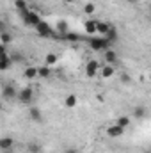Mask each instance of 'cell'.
I'll list each match as a JSON object with an SVG mask.
<instances>
[{"label": "cell", "mask_w": 151, "mask_h": 153, "mask_svg": "<svg viewBox=\"0 0 151 153\" xmlns=\"http://www.w3.org/2000/svg\"><path fill=\"white\" fill-rule=\"evenodd\" d=\"M32 96H34V91H32L30 87H23V89H20L18 94H16V98H18L23 105H29V103L32 102Z\"/></svg>", "instance_id": "6da1fadb"}, {"label": "cell", "mask_w": 151, "mask_h": 153, "mask_svg": "<svg viewBox=\"0 0 151 153\" xmlns=\"http://www.w3.org/2000/svg\"><path fill=\"white\" fill-rule=\"evenodd\" d=\"M34 29H36L38 36H41V38H50V36H52V27H50L46 22H43V20L39 22Z\"/></svg>", "instance_id": "7a4b0ae2"}, {"label": "cell", "mask_w": 151, "mask_h": 153, "mask_svg": "<svg viewBox=\"0 0 151 153\" xmlns=\"http://www.w3.org/2000/svg\"><path fill=\"white\" fill-rule=\"evenodd\" d=\"M23 14V22L27 23V25H30V27H36L39 22H41V18H39V14L36 13H30V11H25V13H21Z\"/></svg>", "instance_id": "3957f363"}, {"label": "cell", "mask_w": 151, "mask_h": 153, "mask_svg": "<svg viewBox=\"0 0 151 153\" xmlns=\"http://www.w3.org/2000/svg\"><path fill=\"white\" fill-rule=\"evenodd\" d=\"M29 117L32 123H43V112L39 107H30L29 109Z\"/></svg>", "instance_id": "277c9868"}, {"label": "cell", "mask_w": 151, "mask_h": 153, "mask_svg": "<svg viewBox=\"0 0 151 153\" xmlns=\"http://www.w3.org/2000/svg\"><path fill=\"white\" fill-rule=\"evenodd\" d=\"M98 62L96 61H89L87 62V66H85V75H87V78H94V76L98 75Z\"/></svg>", "instance_id": "5b68a950"}, {"label": "cell", "mask_w": 151, "mask_h": 153, "mask_svg": "<svg viewBox=\"0 0 151 153\" xmlns=\"http://www.w3.org/2000/svg\"><path fill=\"white\" fill-rule=\"evenodd\" d=\"M14 148V139L5 135V137H0V152H5V150H13Z\"/></svg>", "instance_id": "8992f818"}, {"label": "cell", "mask_w": 151, "mask_h": 153, "mask_svg": "<svg viewBox=\"0 0 151 153\" xmlns=\"http://www.w3.org/2000/svg\"><path fill=\"white\" fill-rule=\"evenodd\" d=\"M123 134H124V128L119 126V125H112V126L107 128V135L109 137H121Z\"/></svg>", "instance_id": "52a82bcc"}, {"label": "cell", "mask_w": 151, "mask_h": 153, "mask_svg": "<svg viewBox=\"0 0 151 153\" xmlns=\"http://www.w3.org/2000/svg\"><path fill=\"white\" fill-rule=\"evenodd\" d=\"M11 66H13V62H11V59H9V53L0 55V71H7Z\"/></svg>", "instance_id": "ba28073f"}, {"label": "cell", "mask_w": 151, "mask_h": 153, "mask_svg": "<svg viewBox=\"0 0 151 153\" xmlns=\"http://www.w3.org/2000/svg\"><path fill=\"white\" fill-rule=\"evenodd\" d=\"M91 46L94 50H103V48H109V41L107 39H93L91 41Z\"/></svg>", "instance_id": "9c48e42d"}, {"label": "cell", "mask_w": 151, "mask_h": 153, "mask_svg": "<svg viewBox=\"0 0 151 153\" xmlns=\"http://www.w3.org/2000/svg\"><path fill=\"white\" fill-rule=\"evenodd\" d=\"M16 94H18V91H16L13 85H5L4 91H2V96H4V98H9V100L16 98Z\"/></svg>", "instance_id": "30bf717a"}, {"label": "cell", "mask_w": 151, "mask_h": 153, "mask_svg": "<svg viewBox=\"0 0 151 153\" xmlns=\"http://www.w3.org/2000/svg\"><path fill=\"white\" fill-rule=\"evenodd\" d=\"M148 116V109L144 107V105H137L135 109H133V117H137V119H144Z\"/></svg>", "instance_id": "8fae6325"}, {"label": "cell", "mask_w": 151, "mask_h": 153, "mask_svg": "<svg viewBox=\"0 0 151 153\" xmlns=\"http://www.w3.org/2000/svg\"><path fill=\"white\" fill-rule=\"evenodd\" d=\"M96 20H87L85 23H84V29H85V32L87 34H96Z\"/></svg>", "instance_id": "7c38bea8"}, {"label": "cell", "mask_w": 151, "mask_h": 153, "mask_svg": "<svg viewBox=\"0 0 151 153\" xmlns=\"http://www.w3.org/2000/svg\"><path fill=\"white\" fill-rule=\"evenodd\" d=\"M105 61H107L109 64H115V62H117V53H115L114 50H110V48H107V50H105Z\"/></svg>", "instance_id": "4fadbf2b"}, {"label": "cell", "mask_w": 151, "mask_h": 153, "mask_svg": "<svg viewBox=\"0 0 151 153\" xmlns=\"http://www.w3.org/2000/svg\"><path fill=\"white\" fill-rule=\"evenodd\" d=\"M50 75H52L50 66H39V68H38V76H39V78H48Z\"/></svg>", "instance_id": "5bb4252c"}, {"label": "cell", "mask_w": 151, "mask_h": 153, "mask_svg": "<svg viewBox=\"0 0 151 153\" xmlns=\"http://www.w3.org/2000/svg\"><path fill=\"white\" fill-rule=\"evenodd\" d=\"M76 103H78V98H76L75 94H70V96H66V100H64V105H66L68 109L76 107Z\"/></svg>", "instance_id": "9a60e30c"}, {"label": "cell", "mask_w": 151, "mask_h": 153, "mask_svg": "<svg viewBox=\"0 0 151 153\" xmlns=\"http://www.w3.org/2000/svg\"><path fill=\"white\" fill-rule=\"evenodd\" d=\"M23 76H27V78H30V80L36 78V76H38V68H36V66H29V68L23 71Z\"/></svg>", "instance_id": "2e32d148"}, {"label": "cell", "mask_w": 151, "mask_h": 153, "mask_svg": "<svg viewBox=\"0 0 151 153\" xmlns=\"http://www.w3.org/2000/svg\"><path fill=\"white\" fill-rule=\"evenodd\" d=\"M9 59H11L13 64H14V62H23V61H25V57H23L20 52H11V53H9Z\"/></svg>", "instance_id": "e0dca14e"}, {"label": "cell", "mask_w": 151, "mask_h": 153, "mask_svg": "<svg viewBox=\"0 0 151 153\" xmlns=\"http://www.w3.org/2000/svg\"><path fill=\"white\" fill-rule=\"evenodd\" d=\"M57 32L59 34H68V22H64V20H61V22H57Z\"/></svg>", "instance_id": "ac0fdd59"}, {"label": "cell", "mask_w": 151, "mask_h": 153, "mask_svg": "<svg viewBox=\"0 0 151 153\" xmlns=\"http://www.w3.org/2000/svg\"><path fill=\"white\" fill-rule=\"evenodd\" d=\"M55 62H57V55L55 53H48L44 57V66H53Z\"/></svg>", "instance_id": "d6986e66"}, {"label": "cell", "mask_w": 151, "mask_h": 153, "mask_svg": "<svg viewBox=\"0 0 151 153\" xmlns=\"http://www.w3.org/2000/svg\"><path fill=\"white\" fill-rule=\"evenodd\" d=\"M27 150H29V153H41V144L39 143H29Z\"/></svg>", "instance_id": "ffe728a7"}, {"label": "cell", "mask_w": 151, "mask_h": 153, "mask_svg": "<svg viewBox=\"0 0 151 153\" xmlns=\"http://www.w3.org/2000/svg\"><path fill=\"white\" fill-rule=\"evenodd\" d=\"M0 41H2V45H5V46H7V45L13 41V36L5 30V32H2V34H0Z\"/></svg>", "instance_id": "44dd1931"}, {"label": "cell", "mask_w": 151, "mask_h": 153, "mask_svg": "<svg viewBox=\"0 0 151 153\" xmlns=\"http://www.w3.org/2000/svg\"><path fill=\"white\" fill-rule=\"evenodd\" d=\"M112 75H114V68L110 64H107V66L101 70V76H103V78H109V76H112Z\"/></svg>", "instance_id": "7402d4cb"}, {"label": "cell", "mask_w": 151, "mask_h": 153, "mask_svg": "<svg viewBox=\"0 0 151 153\" xmlns=\"http://www.w3.org/2000/svg\"><path fill=\"white\" fill-rule=\"evenodd\" d=\"M109 23H96V32H101V34H107V30H109Z\"/></svg>", "instance_id": "603a6c76"}, {"label": "cell", "mask_w": 151, "mask_h": 153, "mask_svg": "<svg viewBox=\"0 0 151 153\" xmlns=\"http://www.w3.org/2000/svg\"><path fill=\"white\" fill-rule=\"evenodd\" d=\"M115 125H119V126L126 128V126L130 125V117H128V116H123V117H119V119H117V123H115Z\"/></svg>", "instance_id": "cb8c5ba5"}, {"label": "cell", "mask_w": 151, "mask_h": 153, "mask_svg": "<svg viewBox=\"0 0 151 153\" xmlns=\"http://www.w3.org/2000/svg\"><path fill=\"white\" fill-rule=\"evenodd\" d=\"M84 11H85V14H94V11H96V5H94L93 2H89V4H85Z\"/></svg>", "instance_id": "d4e9b609"}, {"label": "cell", "mask_w": 151, "mask_h": 153, "mask_svg": "<svg viewBox=\"0 0 151 153\" xmlns=\"http://www.w3.org/2000/svg\"><path fill=\"white\" fill-rule=\"evenodd\" d=\"M107 38L109 39H115L117 38V32H115V29H114L112 25L109 27V30H107Z\"/></svg>", "instance_id": "484cf974"}, {"label": "cell", "mask_w": 151, "mask_h": 153, "mask_svg": "<svg viewBox=\"0 0 151 153\" xmlns=\"http://www.w3.org/2000/svg\"><path fill=\"white\" fill-rule=\"evenodd\" d=\"M14 4H16V7H18L21 13H25V11H27V7H25V5H27V4H25V0H16Z\"/></svg>", "instance_id": "4316f807"}, {"label": "cell", "mask_w": 151, "mask_h": 153, "mask_svg": "<svg viewBox=\"0 0 151 153\" xmlns=\"http://www.w3.org/2000/svg\"><path fill=\"white\" fill-rule=\"evenodd\" d=\"M130 80H132V78H130V75H128V73H123V75H121V82H124V84H128Z\"/></svg>", "instance_id": "83f0119b"}, {"label": "cell", "mask_w": 151, "mask_h": 153, "mask_svg": "<svg viewBox=\"0 0 151 153\" xmlns=\"http://www.w3.org/2000/svg\"><path fill=\"white\" fill-rule=\"evenodd\" d=\"M64 38L71 39V41H78V39H80V36H75V34H64Z\"/></svg>", "instance_id": "f1b7e54d"}, {"label": "cell", "mask_w": 151, "mask_h": 153, "mask_svg": "<svg viewBox=\"0 0 151 153\" xmlns=\"http://www.w3.org/2000/svg\"><path fill=\"white\" fill-rule=\"evenodd\" d=\"M4 53H7V46L0 43V55H4Z\"/></svg>", "instance_id": "f546056e"}, {"label": "cell", "mask_w": 151, "mask_h": 153, "mask_svg": "<svg viewBox=\"0 0 151 153\" xmlns=\"http://www.w3.org/2000/svg\"><path fill=\"white\" fill-rule=\"evenodd\" d=\"M64 153H78V150H76V148H66Z\"/></svg>", "instance_id": "4dcf8cb0"}, {"label": "cell", "mask_w": 151, "mask_h": 153, "mask_svg": "<svg viewBox=\"0 0 151 153\" xmlns=\"http://www.w3.org/2000/svg\"><path fill=\"white\" fill-rule=\"evenodd\" d=\"M2 32H5V23L0 20V34H2Z\"/></svg>", "instance_id": "1f68e13d"}, {"label": "cell", "mask_w": 151, "mask_h": 153, "mask_svg": "<svg viewBox=\"0 0 151 153\" xmlns=\"http://www.w3.org/2000/svg\"><path fill=\"white\" fill-rule=\"evenodd\" d=\"M128 4H137V0H126Z\"/></svg>", "instance_id": "d6a6232c"}, {"label": "cell", "mask_w": 151, "mask_h": 153, "mask_svg": "<svg viewBox=\"0 0 151 153\" xmlns=\"http://www.w3.org/2000/svg\"><path fill=\"white\" fill-rule=\"evenodd\" d=\"M2 153H14L13 150H5V152H2Z\"/></svg>", "instance_id": "836d02e7"}, {"label": "cell", "mask_w": 151, "mask_h": 153, "mask_svg": "<svg viewBox=\"0 0 151 153\" xmlns=\"http://www.w3.org/2000/svg\"><path fill=\"white\" fill-rule=\"evenodd\" d=\"M64 2H68V4H71V2H75V0H64Z\"/></svg>", "instance_id": "e575fe53"}, {"label": "cell", "mask_w": 151, "mask_h": 153, "mask_svg": "<svg viewBox=\"0 0 151 153\" xmlns=\"http://www.w3.org/2000/svg\"><path fill=\"white\" fill-rule=\"evenodd\" d=\"M144 153H151V152H150V150H148V152H144Z\"/></svg>", "instance_id": "d590c367"}, {"label": "cell", "mask_w": 151, "mask_h": 153, "mask_svg": "<svg viewBox=\"0 0 151 153\" xmlns=\"http://www.w3.org/2000/svg\"><path fill=\"white\" fill-rule=\"evenodd\" d=\"M0 111H2V103H0Z\"/></svg>", "instance_id": "8d00e7d4"}]
</instances>
